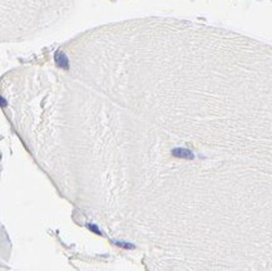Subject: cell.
Returning a JSON list of instances; mask_svg holds the SVG:
<instances>
[{
    "mask_svg": "<svg viewBox=\"0 0 272 271\" xmlns=\"http://www.w3.org/2000/svg\"><path fill=\"white\" fill-rule=\"evenodd\" d=\"M172 154L177 158H183V160H193L194 154L192 151L187 149V148H174L172 151Z\"/></svg>",
    "mask_w": 272,
    "mask_h": 271,
    "instance_id": "obj_1",
    "label": "cell"
},
{
    "mask_svg": "<svg viewBox=\"0 0 272 271\" xmlns=\"http://www.w3.org/2000/svg\"><path fill=\"white\" fill-rule=\"evenodd\" d=\"M55 63H56L58 67L62 68V69H68L69 68L68 58H67V55L63 52H56L55 53Z\"/></svg>",
    "mask_w": 272,
    "mask_h": 271,
    "instance_id": "obj_2",
    "label": "cell"
},
{
    "mask_svg": "<svg viewBox=\"0 0 272 271\" xmlns=\"http://www.w3.org/2000/svg\"><path fill=\"white\" fill-rule=\"evenodd\" d=\"M115 245L122 246V247H124V248H134V245H130V244H124V242H122V241H117V242H115Z\"/></svg>",
    "mask_w": 272,
    "mask_h": 271,
    "instance_id": "obj_3",
    "label": "cell"
},
{
    "mask_svg": "<svg viewBox=\"0 0 272 271\" xmlns=\"http://www.w3.org/2000/svg\"><path fill=\"white\" fill-rule=\"evenodd\" d=\"M88 227H89V230H90V231H93V232H94V234H98V235H102V232L99 231V228H98V227H95L94 225H89Z\"/></svg>",
    "mask_w": 272,
    "mask_h": 271,
    "instance_id": "obj_4",
    "label": "cell"
},
{
    "mask_svg": "<svg viewBox=\"0 0 272 271\" xmlns=\"http://www.w3.org/2000/svg\"><path fill=\"white\" fill-rule=\"evenodd\" d=\"M5 106H6V102H5V99H4V98H3V97H2V107L4 108Z\"/></svg>",
    "mask_w": 272,
    "mask_h": 271,
    "instance_id": "obj_5",
    "label": "cell"
}]
</instances>
